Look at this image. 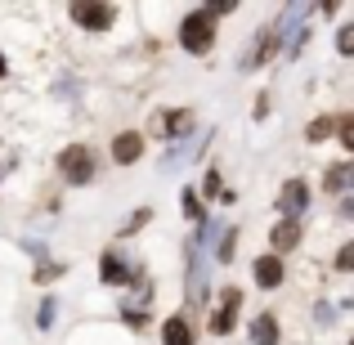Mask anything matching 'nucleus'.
Segmentation results:
<instances>
[{
    "mask_svg": "<svg viewBox=\"0 0 354 345\" xmlns=\"http://www.w3.org/2000/svg\"><path fill=\"white\" fill-rule=\"evenodd\" d=\"M314 14V5H287L283 9V23L274 27L278 32V54H287V59H296L305 45V18Z\"/></svg>",
    "mask_w": 354,
    "mask_h": 345,
    "instance_id": "obj_1",
    "label": "nucleus"
},
{
    "mask_svg": "<svg viewBox=\"0 0 354 345\" xmlns=\"http://www.w3.org/2000/svg\"><path fill=\"white\" fill-rule=\"evenodd\" d=\"M180 45L189 54H207L211 45H216V18H211L207 9H193V14L180 23Z\"/></svg>",
    "mask_w": 354,
    "mask_h": 345,
    "instance_id": "obj_2",
    "label": "nucleus"
},
{
    "mask_svg": "<svg viewBox=\"0 0 354 345\" xmlns=\"http://www.w3.org/2000/svg\"><path fill=\"white\" fill-rule=\"evenodd\" d=\"M59 171L68 184H90L95 180V153H90L86 144H68L59 153Z\"/></svg>",
    "mask_w": 354,
    "mask_h": 345,
    "instance_id": "obj_3",
    "label": "nucleus"
},
{
    "mask_svg": "<svg viewBox=\"0 0 354 345\" xmlns=\"http://www.w3.org/2000/svg\"><path fill=\"white\" fill-rule=\"evenodd\" d=\"M269 59H278V32H274V23H269V27H260V32H256L251 50L242 54V72H256V68H265Z\"/></svg>",
    "mask_w": 354,
    "mask_h": 345,
    "instance_id": "obj_4",
    "label": "nucleus"
},
{
    "mask_svg": "<svg viewBox=\"0 0 354 345\" xmlns=\"http://www.w3.org/2000/svg\"><path fill=\"white\" fill-rule=\"evenodd\" d=\"M238 310H242V292L229 287V292L220 296V310H216V319H211V332H216V337H229V332L238 328Z\"/></svg>",
    "mask_w": 354,
    "mask_h": 345,
    "instance_id": "obj_5",
    "label": "nucleus"
},
{
    "mask_svg": "<svg viewBox=\"0 0 354 345\" xmlns=\"http://www.w3.org/2000/svg\"><path fill=\"white\" fill-rule=\"evenodd\" d=\"M72 18H77L86 32H108L113 18H117V9L113 5H86V0H81V5H72Z\"/></svg>",
    "mask_w": 354,
    "mask_h": 345,
    "instance_id": "obj_6",
    "label": "nucleus"
},
{
    "mask_svg": "<svg viewBox=\"0 0 354 345\" xmlns=\"http://www.w3.org/2000/svg\"><path fill=\"white\" fill-rule=\"evenodd\" d=\"M305 207H310V189H305L301 180H287L283 193H278V211H283V220H301Z\"/></svg>",
    "mask_w": 354,
    "mask_h": 345,
    "instance_id": "obj_7",
    "label": "nucleus"
},
{
    "mask_svg": "<svg viewBox=\"0 0 354 345\" xmlns=\"http://www.w3.org/2000/svg\"><path fill=\"white\" fill-rule=\"evenodd\" d=\"M104 283H113V287L135 283V269L121 260V251H117V247H108V251H104Z\"/></svg>",
    "mask_w": 354,
    "mask_h": 345,
    "instance_id": "obj_8",
    "label": "nucleus"
},
{
    "mask_svg": "<svg viewBox=\"0 0 354 345\" xmlns=\"http://www.w3.org/2000/svg\"><path fill=\"white\" fill-rule=\"evenodd\" d=\"M139 153H144V135H135V130H121L113 139V162L130 166V162H139Z\"/></svg>",
    "mask_w": 354,
    "mask_h": 345,
    "instance_id": "obj_9",
    "label": "nucleus"
},
{
    "mask_svg": "<svg viewBox=\"0 0 354 345\" xmlns=\"http://www.w3.org/2000/svg\"><path fill=\"white\" fill-rule=\"evenodd\" d=\"M269 247H274V256H278V251L301 247V220H278L274 233H269Z\"/></svg>",
    "mask_w": 354,
    "mask_h": 345,
    "instance_id": "obj_10",
    "label": "nucleus"
},
{
    "mask_svg": "<svg viewBox=\"0 0 354 345\" xmlns=\"http://www.w3.org/2000/svg\"><path fill=\"white\" fill-rule=\"evenodd\" d=\"M153 126L162 130L166 139H189V130H193V113H157Z\"/></svg>",
    "mask_w": 354,
    "mask_h": 345,
    "instance_id": "obj_11",
    "label": "nucleus"
},
{
    "mask_svg": "<svg viewBox=\"0 0 354 345\" xmlns=\"http://www.w3.org/2000/svg\"><path fill=\"white\" fill-rule=\"evenodd\" d=\"M202 247H207V242H202V233H198V238L189 242V296L193 301H202V283H207V278H202Z\"/></svg>",
    "mask_w": 354,
    "mask_h": 345,
    "instance_id": "obj_12",
    "label": "nucleus"
},
{
    "mask_svg": "<svg viewBox=\"0 0 354 345\" xmlns=\"http://www.w3.org/2000/svg\"><path fill=\"white\" fill-rule=\"evenodd\" d=\"M251 274H256V283L265 287V292H274V287L283 283V260L278 256H260L256 265H251Z\"/></svg>",
    "mask_w": 354,
    "mask_h": 345,
    "instance_id": "obj_13",
    "label": "nucleus"
},
{
    "mask_svg": "<svg viewBox=\"0 0 354 345\" xmlns=\"http://www.w3.org/2000/svg\"><path fill=\"white\" fill-rule=\"evenodd\" d=\"M162 341L166 345H193L189 319H184V314H171V319H166V328H162Z\"/></svg>",
    "mask_w": 354,
    "mask_h": 345,
    "instance_id": "obj_14",
    "label": "nucleus"
},
{
    "mask_svg": "<svg viewBox=\"0 0 354 345\" xmlns=\"http://www.w3.org/2000/svg\"><path fill=\"white\" fill-rule=\"evenodd\" d=\"M251 345H278V319L274 314L251 319Z\"/></svg>",
    "mask_w": 354,
    "mask_h": 345,
    "instance_id": "obj_15",
    "label": "nucleus"
},
{
    "mask_svg": "<svg viewBox=\"0 0 354 345\" xmlns=\"http://www.w3.org/2000/svg\"><path fill=\"white\" fill-rule=\"evenodd\" d=\"M323 189L328 193H346V189H354V162H337L328 171V180H323Z\"/></svg>",
    "mask_w": 354,
    "mask_h": 345,
    "instance_id": "obj_16",
    "label": "nucleus"
},
{
    "mask_svg": "<svg viewBox=\"0 0 354 345\" xmlns=\"http://www.w3.org/2000/svg\"><path fill=\"white\" fill-rule=\"evenodd\" d=\"M332 130H337V121L332 117H319V121H310V130H305V139H310V144H319V139H328Z\"/></svg>",
    "mask_w": 354,
    "mask_h": 345,
    "instance_id": "obj_17",
    "label": "nucleus"
},
{
    "mask_svg": "<svg viewBox=\"0 0 354 345\" xmlns=\"http://www.w3.org/2000/svg\"><path fill=\"white\" fill-rule=\"evenodd\" d=\"M234 247H238V229H225V233H220V251H216L220 265H229V260H234Z\"/></svg>",
    "mask_w": 354,
    "mask_h": 345,
    "instance_id": "obj_18",
    "label": "nucleus"
},
{
    "mask_svg": "<svg viewBox=\"0 0 354 345\" xmlns=\"http://www.w3.org/2000/svg\"><path fill=\"white\" fill-rule=\"evenodd\" d=\"M184 211H189V220H198V225L207 220V211H202V202H198V193H193V189H184Z\"/></svg>",
    "mask_w": 354,
    "mask_h": 345,
    "instance_id": "obj_19",
    "label": "nucleus"
},
{
    "mask_svg": "<svg viewBox=\"0 0 354 345\" xmlns=\"http://www.w3.org/2000/svg\"><path fill=\"white\" fill-rule=\"evenodd\" d=\"M337 50H341V54H354V23H346V27L337 32Z\"/></svg>",
    "mask_w": 354,
    "mask_h": 345,
    "instance_id": "obj_20",
    "label": "nucleus"
},
{
    "mask_svg": "<svg viewBox=\"0 0 354 345\" xmlns=\"http://www.w3.org/2000/svg\"><path fill=\"white\" fill-rule=\"evenodd\" d=\"M337 269H341V274H350V269H354V242H346V247L337 251Z\"/></svg>",
    "mask_w": 354,
    "mask_h": 345,
    "instance_id": "obj_21",
    "label": "nucleus"
},
{
    "mask_svg": "<svg viewBox=\"0 0 354 345\" xmlns=\"http://www.w3.org/2000/svg\"><path fill=\"white\" fill-rule=\"evenodd\" d=\"M337 130H341V144L354 153V117H346V121H337Z\"/></svg>",
    "mask_w": 354,
    "mask_h": 345,
    "instance_id": "obj_22",
    "label": "nucleus"
},
{
    "mask_svg": "<svg viewBox=\"0 0 354 345\" xmlns=\"http://www.w3.org/2000/svg\"><path fill=\"white\" fill-rule=\"evenodd\" d=\"M54 310H59V305L45 296V301H41V319H36V323H41V328H50V323H54Z\"/></svg>",
    "mask_w": 354,
    "mask_h": 345,
    "instance_id": "obj_23",
    "label": "nucleus"
},
{
    "mask_svg": "<svg viewBox=\"0 0 354 345\" xmlns=\"http://www.w3.org/2000/svg\"><path fill=\"white\" fill-rule=\"evenodd\" d=\"M63 274V265H41L36 269V283H50V278H59Z\"/></svg>",
    "mask_w": 354,
    "mask_h": 345,
    "instance_id": "obj_24",
    "label": "nucleus"
},
{
    "mask_svg": "<svg viewBox=\"0 0 354 345\" xmlns=\"http://www.w3.org/2000/svg\"><path fill=\"white\" fill-rule=\"evenodd\" d=\"M139 225H148V211H135V216H130L126 225H121V233H135Z\"/></svg>",
    "mask_w": 354,
    "mask_h": 345,
    "instance_id": "obj_25",
    "label": "nucleus"
},
{
    "mask_svg": "<svg viewBox=\"0 0 354 345\" xmlns=\"http://www.w3.org/2000/svg\"><path fill=\"white\" fill-rule=\"evenodd\" d=\"M202 189H207V198H216V193H220V175L207 171V184H202Z\"/></svg>",
    "mask_w": 354,
    "mask_h": 345,
    "instance_id": "obj_26",
    "label": "nucleus"
},
{
    "mask_svg": "<svg viewBox=\"0 0 354 345\" xmlns=\"http://www.w3.org/2000/svg\"><path fill=\"white\" fill-rule=\"evenodd\" d=\"M121 319H126L130 328H144V314H139V310H121Z\"/></svg>",
    "mask_w": 354,
    "mask_h": 345,
    "instance_id": "obj_27",
    "label": "nucleus"
},
{
    "mask_svg": "<svg viewBox=\"0 0 354 345\" xmlns=\"http://www.w3.org/2000/svg\"><path fill=\"white\" fill-rule=\"evenodd\" d=\"M341 211H346V216L354 220V198H346V202H341Z\"/></svg>",
    "mask_w": 354,
    "mask_h": 345,
    "instance_id": "obj_28",
    "label": "nucleus"
},
{
    "mask_svg": "<svg viewBox=\"0 0 354 345\" xmlns=\"http://www.w3.org/2000/svg\"><path fill=\"white\" fill-rule=\"evenodd\" d=\"M5 72H9V68H5V54H0V77H5Z\"/></svg>",
    "mask_w": 354,
    "mask_h": 345,
    "instance_id": "obj_29",
    "label": "nucleus"
},
{
    "mask_svg": "<svg viewBox=\"0 0 354 345\" xmlns=\"http://www.w3.org/2000/svg\"><path fill=\"white\" fill-rule=\"evenodd\" d=\"M350 345H354V341H350Z\"/></svg>",
    "mask_w": 354,
    "mask_h": 345,
    "instance_id": "obj_30",
    "label": "nucleus"
}]
</instances>
